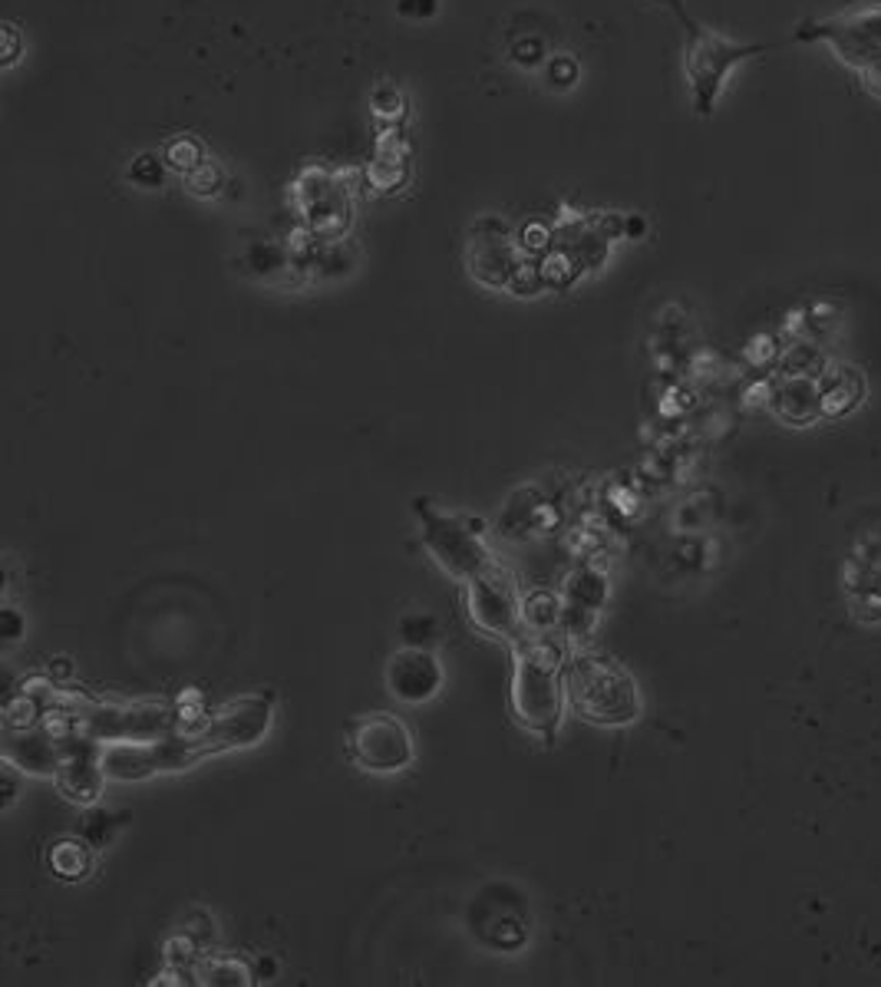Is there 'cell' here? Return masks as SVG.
<instances>
[{"instance_id":"15","label":"cell","mask_w":881,"mask_h":987,"mask_svg":"<svg viewBox=\"0 0 881 987\" xmlns=\"http://www.w3.org/2000/svg\"><path fill=\"white\" fill-rule=\"evenodd\" d=\"M819 393H822V414L842 417V414H848L861 400L865 383H861V377H858L855 367H832V370L822 373Z\"/></svg>"},{"instance_id":"13","label":"cell","mask_w":881,"mask_h":987,"mask_svg":"<svg viewBox=\"0 0 881 987\" xmlns=\"http://www.w3.org/2000/svg\"><path fill=\"white\" fill-rule=\"evenodd\" d=\"M796 40L803 44H861V47H881V4L852 8L832 17L806 21L796 27Z\"/></svg>"},{"instance_id":"6","label":"cell","mask_w":881,"mask_h":987,"mask_svg":"<svg viewBox=\"0 0 881 987\" xmlns=\"http://www.w3.org/2000/svg\"><path fill=\"white\" fill-rule=\"evenodd\" d=\"M466 608L472 625L488 634L499 638L509 647L529 634L525 628V599H519V588L512 581V575L493 562L485 571H479L475 578L466 581Z\"/></svg>"},{"instance_id":"3","label":"cell","mask_w":881,"mask_h":987,"mask_svg":"<svg viewBox=\"0 0 881 987\" xmlns=\"http://www.w3.org/2000/svg\"><path fill=\"white\" fill-rule=\"evenodd\" d=\"M564 690L574 714L598 727H628L641 717L637 680L611 657L574 651L564 664Z\"/></svg>"},{"instance_id":"28","label":"cell","mask_w":881,"mask_h":987,"mask_svg":"<svg viewBox=\"0 0 881 987\" xmlns=\"http://www.w3.org/2000/svg\"><path fill=\"white\" fill-rule=\"evenodd\" d=\"M271 974H274V961H271V958H264V961L258 964L255 977H264V980H271Z\"/></svg>"},{"instance_id":"2","label":"cell","mask_w":881,"mask_h":987,"mask_svg":"<svg viewBox=\"0 0 881 987\" xmlns=\"http://www.w3.org/2000/svg\"><path fill=\"white\" fill-rule=\"evenodd\" d=\"M274 724V698L271 694H248L241 701H232L215 717L175 730L169 737L149 740L152 769L159 773H182L199 766L209 756H222L232 750L255 747L268 737Z\"/></svg>"},{"instance_id":"27","label":"cell","mask_w":881,"mask_h":987,"mask_svg":"<svg viewBox=\"0 0 881 987\" xmlns=\"http://www.w3.org/2000/svg\"><path fill=\"white\" fill-rule=\"evenodd\" d=\"M50 677H53V680L70 677V661H66V657H57V664H50Z\"/></svg>"},{"instance_id":"24","label":"cell","mask_w":881,"mask_h":987,"mask_svg":"<svg viewBox=\"0 0 881 987\" xmlns=\"http://www.w3.org/2000/svg\"><path fill=\"white\" fill-rule=\"evenodd\" d=\"M24 631H27V618L14 608H4V615H0V634H4V641H17Z\"/></svg>"},{"instance_id":"16","label":"cell","mask_w":881,"mask_h":987,"mask_svg":"<svg viewBox=\"0 0 881 987\" xmlns=\"http://www.w3.org/2000/svg\"><path fill=\"white\" fill-rule=\"evenodd\" d=\"M832 53L858 76L861 89L874 100H881V47L861 44H832Z\"/></svg>"},{"instance_id":"22","label":"cell","mask_w":881,"mask_h":987,"mask_svg":"<svg viewBox=\"0 0 881 987\" xmlns=\"http://www.w3.org/2000/svg\"><path fill=\"white\" fill-rule=\"evenodd\" d=\"M169 162L175 165V169H182V172H191V169H199L202 165V152H199V143L195 139H175L172 146H169Z\"/></svg>"},{"instance_id":"23","label":"cell","mask_w":881,"mask_h":987,"mask_svg":"<svg viewBox=\"0 0 881 987\" xmlns=\"http://www.w3.org/2000/svg\"><path fill=\"white\" fill-rule=\"evenodd\" d=\"M188 182H191V192L209 195V192H219V188H222V172H219L212 162H202L199 169H191V172H188Z\"/></svg>"},{"instance_id":"8","label":"cell","mask_w":881,"mask_h":987,"mask_svg":"<svg viewBox=\"0 0 881 987\" xmlns=\"http://www.w3.org/2000/svg\"><path fill=\"white\" fill-rule=\"evenodd\" d=\"M472 932L496 951H519L529 941V912L506 885H488L469 909Z\"/></svg>"},{"instance_id":"18","label":"cell","mask_w":881,"mask_h":987,"mask_svg":"<svg viewBox=\"0 0 881 987\" xmlns=\"http://www.w3.org/2000/svg\"><path fill=\"white\" fill-rule=\"evenodd\" d=\"M545 503L538 499V492L532 489H522L509 499L506 513L499 516V529L506 535H522V532H532V529H542V516H545Z\"/></svg>"},{"instance_id":"14","label":"cell","mask_w":881,"mask_h":987,"mask_svg":"<svg viewBox=\"0 0 881 987\" xmlns=\"http://www.w3.org/2000/svg\"><path fill=\"white\" fill-rule=\"evenodd\" d=\"M772 410L786 423H812L822 414V393L809 377H793L775 390Z\"/></svg>"},{"instance_id":"10","label":"cell","mask_w":881,"mask_h":987,"mask_svg":"<svg viewBox=\"0 0 881 987\" xmlns=\"http://www.w3.org/2000/svg\"><path fill=\"white\" fill-rule=\"evenodd\" d=\"M107 769H103V743L92 740V737H83V733H70L63 740V750H60V763H57V773H53V782L60 793L70 800V803H79V806H96L103 797V786H107Z\"/></svg>"},{"instance_id":"17","label":"cell","mask_w":881,"mask_h":987,"mask_svg":"<svg viewBox=\"0 0 881 987\" xmlns=\"http://www.w3.org/2000/svg\"><path fill=\"white\" fill-rule=\"evenodd\" d=\"M50 868L57 878L63 881H79L92 872V846L76 832L70 839H60L53 842L50 849Z\"/></svg>"},{"instance_id":"5","label":"cell","mask_w":881,"mask_h":987,"mask_svg":"<svg viewBox=\"0 0 881 987\" xmlns=\"http://www.w3.org/2000/svg\"><path fill=\"white\" fill-rule=\"evenodd\" d=\"M417 513H420V526H423L420 535H423L426 552L456 581L466 584L469 578H475L479 571H485L488 565L496 562L493 552H488V545H485L482 522L443 513V509H436L423 499H420Z\"/></svg>"},{"instance_id":"25","label":"cell","mask_w":881,"mask_h":987,"mask_svg":"<svg viewBox=\"0 0 881 987\" xmlns=\"http://www.w3.org/2000/svg\"><path fill=\"white\" fill-rule=\"evenodd\" d=\"M133 178L152 188V185H159V182H162V165H159L152 156H142V159L136 162V169H133Z\"/></svg>"},{"instance_id":"7","label":"cell","mask_w":881,"mask_h":987,"mask_svg":"<svg viewBox=\"0 0 881 987\" xmlns=\"http://www.w3.org/2000/svg\"><path fill=\"white\" fill-rule=\"evenodd\" d=\"M350 760L370 773H400L413 763L417 743L410 727L394 714H367L350 724Z\"/></svg>"},{"instance_id":"9","label":"cell","mask_w":881,"mask_h":987,"mask_svg":"<svg viewBox=\"0 0 881 987\" xmlns=\"http://www.w3.org/2000/svg\"><path fill=\"white\" fill-rule=\"evenodd\" d=\"M525 261L529 258L522 255L519 242H512V229L502 219L485 215V219L475 222L472 248H469V271H472L475 281L509 291L512 277L519 274V268Z\"/></svg>"},{"instance_id":"19","label":"cell","mask_w":881,"mask_h":987,"mask_svg":"<svg viewBox=\"0 0 881 987\" xmlns=\"http://www.w3.org/2000/svg\"><path fill=\"white\" fill-rule=\"evenodd\" d=\"M195 977H202V984H225V987H238V984H251L255 971L228 954H202L191 967Z\"/></svg>"},{"instance_id":"4","label":"cell","mask_w":881,"mask_h":987,"mask_svg":"<svg viewBox=\"0 0 881 987\" xmlns=\"http://www.w3.org/2000/svg\"><path fill=\"white\" fill-rule=\"evenodd\" d=\"M663 4L673 11V17L683 27V70H687L691 100L700 116H710L717 110V100H720L730 73L743 60L779 47V44H736V40L704 27L700 21H694L687 14V8H683V0H663Z\"/></svg>"},{"instance_id":"20","label":"cell","mask_w":881,"mask_h":987,"mask_svg":"<svg viewBox=\"0 0 881 987\" xmlns=\"http://www.w3.org/2000/svg\"><path fill=\"white\" fill-rule=\"evenodd\" d=\"M123 819H126V816H116V813L92 810V806H89V813H86V819H83V826H79V836H83L92 849H103V846H110V842L116 839Z\"/></svg>"},{"instance_id":"11","label":"cell","mask_w":881,"mask_h":987,"mask_svg":"<svg viewBox=\"0 0 881 987\" xmlns=\"http://www.w3.org/2000/svg\"><path fill=\"white\" fill-rule=\"evenodd\" d=\"M608 605V578L595 565H578L561 588V634L568 641H584L595 628L601 608Z\"/></svg>"},{"instance_id":"26","label":"cell","mask_w":881,"mask_h":987,"mask_svg":"<svg viewBox=\"0 0 881 987\" xmlns=\"http://www.w3.org/2000/svg\"><path fill=\"white\" fill-rule=\"evenodd\" d=\"M17 800V782H14V763H8V773H4V810H11Z\"/></svg>"},{"instance_id":"1","label":"cell","mask_w":881,"mask_h":987,"mask_svg":"<svg viewBox=\"0 0 881 987\" xmlns=\"http://www.w3.org/2000/svg\"><path fill=\"white\" fill-rule=\"evenodd\" d=\"M564 644H568V638L561 631L558 634L529 631L525 638H519L512 644V687H509L512 717L519 720V727L542 737L545 743H551L558 737V727L564 717V701H568Z\"/></svg>"},{"instance_id":"21","label":"cell","mask_w":881,"mask_h":987,"mask_svg":"<svg viewBox=\"0 0 881 987\" xmlns=\"http://www.w3.org/2000/svg\"><path fill=\"white\" fill-rule=\"evenodd\" d=\"M404 638H407V647H433L439 638V628L430 615H413L404 621Z\"/></svg>"},{"instance_id":"12","label":"cell","mask_w":881,"mask_h":987,"mask_svg":"<svg viewBox=\"0 0 881 987\" xmlns=\"http://www.w3.org/2000/svg\"><path fill=\"white\" fill-rule=\"evenodd\" d=\"M443 664L433 657L430 647H407L389 657L386 667V687L389 694L404 704H426L443 690Z\"/></svg>"}]
</instances>
